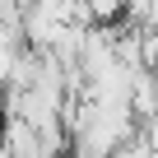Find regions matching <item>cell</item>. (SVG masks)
<instances>
[{"mask_svg": "<svg viewBox=\"0 0 158 158\" xmlns=\"http://www.w3.org/2000/svg\"><path fill=\"white\" fill-rule=\"evenodd\" d=\"M89 5H93L98 14H107V10H116V0H89Z\"/></svg>", "mask_w": 158, "mask_h": 158, "instance_id": "cell-1", "label": "cell"}]
</instances>
